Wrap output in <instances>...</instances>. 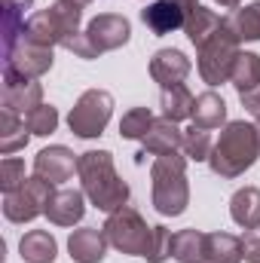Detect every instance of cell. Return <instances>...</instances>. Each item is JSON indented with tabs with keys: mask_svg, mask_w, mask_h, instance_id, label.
Returning <instances> with one entry per match:
<instances>
[{
	"mask_svg": "<svg viewBox=\"0 0 260 263\" xmlns=\"http://www.w3.org/2000/svg\"><path fill=\"white\" fill-rule=\"evenodd\" d=\"M239 59V40L227 31V25L199 49V73L208 86H220L233 77V65Z\"/></svg>",
	"mask_w": 260,
	"mask_h": 263,
	"instance_id": "ba28073f",
	"label": "cell"
},
{
	"mask_svg": "<svg viewBox=\"0 0 260 263\" xmlns=\"http://www.w3.org/2000/svg\"><path fill=\"white\" fill-rule=\"evenodd\" d=\"M150 181H153V208L162 217H178L184 214V208L190 205V184H187V156L175 153H162L156 156L153 168H150Z\"/></svg>",
	"mask_w": 260,
	"mask_h": 263,
	"instance_id": "3957f363",
	"label": "cell"
},
{
	"mask_svg": "<svg viewBox=\"0 0 260 263\" xmlns=\"http://www.w3.org/2000/svg\"><path fill=\"white\" fill-rule=\"evenodd\" d=\"M70 3H77V6H86V3H92V0H70Z\"/></svg>",
	"mask_w": 260,
	"mask_h": 263,
	"instance_id": "74e56055",
	"label": "cell"
},
{
	"mask_svg": "<svg viewBox=\"0 0 260 263\" xmlns=\"http://www.w3.org/2000/svg\"><path fill=\"white\" fill-rule=\"evenodd\" d=\"M224 25H227V31H230L239 43L260 40V0L242 6V9H233V12L224 18Z\"/></svg>",
	"mask_w": 260,
	"mask_h": 263,
	"instance_id": "d6986e66",
	"label": "cell"
},
{
	"mask_svg": "<svg viewBox=\"0 0 260 263\" xmlns=\"http://www.w3.org/2000/svg\"><path fill=\"white\" fill-rule=\"evenodd\" d=\"M227 120V101L217 92H202L193 101V123L202 129H217Z\"/></svg>",
	"mask_w": 260,
	"mask_h": 263,
	"instance_id": "cb8c5ba5",
	"label": "cell"
},
{
	"mask_svg": "<svg viewBox=\"0 0 260 263\" xmlns=\"http://www.w3.org/2000/svg\"><path fill=\"white\" fill-rule=\"evenodd\" d=\"M77 162H80V156H73L67 147L55 144V147H46V150L37 153V159H34V175H40V178H46V181H52V184H62V181H67V178L73 175Z\"/></svg>",
	"mask_w": 260,
	"mask_h": 263,
	"instance_id": "7c38bea8",
	"label": "cell"
},
{
	"mask_svg": "<svg viewBox=\"0 0 260 263\" xmlns=\"http://www.w3.org/2000/svg\"><path fill=\"white\" fill-rule=\"evenodd\" d=\"M190 73V59L181 49H159L150 59V77L165 89V86H181Z\"/></svg>",
	"mask_w": 260,
	"mask_h": 263,
	"instance_id": "9a60e30c",
	"label": "cell"
},
{
	"mask_svg": "<svg viewBox=\"0 0 260 263\" xmlns=\"http://www.w3.org/2000/svg\"><path fill=\"white\" fill-rule=\"evenodd\" d=\"M49 67H52V49L34 46L28 40H18L15 49L3 55V70L6 73H18V77H28V80H40Z\"/></svg>",
	"mask_w": 260,
	"mask_h": 263,
	"instance_id": "30bf717a",
	"label": "cell"
},
{
	"mask_svg": "<svg viewBox=\"0 0 260 263\" xmlns=\"http://www.w3.org/2000/svg\"><path fill=\"white\" fill-rule=\"evenodd\" d=\"M80 15H83V6L70 0H55L49 9H40L28 18L22 40L52 49L55 43H65L67 37L80 34Z\"/></svg>",
	"mask_w": 260,
	"mask_h": 263,
	"instance_id": "277c9868",
	"label": "cell"
},
{
	"mask_svg": "<svg viewBox=\"0 0 260 263\" xmlns=\"http://www.w3.org/2000/svg\"><path fill=\"white\" fill-rule=\"evenodd\" d=\"M230 217L245 227V230H254L260 227V190L257 187H242L236 190L230 199Z\"/></svg>",
	"mask_w": 260,
	"mask_h": 263,
	"instance_id": "ffe728a7",
	"label": "cell"
},
{
	"mask_svg": "<svg viewBox=\"0 0 260 263\" xmlns=\"http://www.w3.org/2000/svg\"><path fill=\"white\" fill-rule=\"evenodd\" d=\"M172 257V233L165 227H153V248L147 254V263H165Z\"/></svg>",
	"mask_w": 260,
	"mask_h": 263,
	"instance_id": "d6a6232c",
	"label": "cell"
},
{
	"mask_svg": "<svg viewBox=\"0 0 260 263\" xmlns=\"http://www.w3.org/2000/svg\"><path fill=\"white\" fill-rule=\"evenodd\" d=\"M211 147H214V141H211V132L202 129V126H190V129L184 132V156L187 159H196V162H202V159H208L211 156Z\"/></svg>",
	"mask_w": 260,
	"mask_h": 263,
	"instance_id": "f1b7e54d",
	"label": "cell"
},
{
	"mask_svg": "<svg viewBox=\"0 0 260 263\" xmlns=\"http://www.w3.org/2000/svg\"><path fill=\"white\" fill-rule=\"evenodd\" d=\"M217 3H220V6H227V9H236L242 0H217Z\"/></svg>",
	"mask_w": 260,
	"mask_h": 263,
	"instance_id": "8d00e7d4",
	"label": "cell"
},
{
	"mask_svg": "<svg viewBox=\"0 0 260 263\" xmlns=\"http://www.w3.org/2000/svg\"><path fill=\"white\" fill-rule=\"evenodd\" d=\"M101 230H104L107 242H110L117 251L147 260V254H150V248H153V227H147L144 217H141L132 205H123V208L110 211Z\"/></svg>",
	"mask_w": 260,
	"mask_h": 263,
	"instance_id": "5b68a950",
	"label": "cell"
},
{
	"mask_svg": "<svg viewBox=\"0 0 260 263\" xmlns=\"http://www.w3.org/2000/svg\"><path fill=\"white\" fill-rule=\"evenodd\" d=\"M242 257L248 263H260V227L248 230L242 236Z\"/></svg>",
	"mask_w": 260,
	"mask_h": 263,
	"instance_id": "836d02e7",
	"label": "cell"
},
{
	"mask_svg": "<svg viewBox=\"0 0 260 263\" xmlns=\"http://www.w3.org/2000/svg\"><path fill=\"white\" fill-rule=\"evenodd\" d=\"M141 144H144V153H141V156H147V153H153V156L175 153V150H181V147H184V132L178 129L172 120H165V117H162V120H156V123H153V129L141 138Z\"/></svg>",
	"mask_w": 260,
	"mask_h": 263,
	"instance_id": "e0dca14e",
	"label": "cell"
},
{
	"mask_svg": "<svg viewBox=\"0 0 260 263\" xmlns=\"http://www.w3.org/2000/svg\"><path fill=\"white\" fill-rule=\"evenodd\" d=\"M110 114H114V95L104 89H89L77 98V104L67 117V126L77 138H98L107 129Z\"/></svg>",
	"mask_w": 260,
	"mask_h": 263,
	"instance_id": "8992f818",
	"label": "cell"
},
{
	"mask_svg": "<svg viewBox=\"0 0 260 263\" xmlns=\"http://www.w3.org/2000/svg\"><path fill=\"white\" fill-rule=\"evenodd\" d=\"M77 175L83 184V193L89 196V202L101 211H117L129 202V184L117 175L114 168V156L107 150H86L80 153L77 162Z\"/></svg>",
	"mask_w": 260,
	"mask_h": 263,
	"instance_id": "6da1fadb",
	"label": "cell"
},
{
	"mask_svg": "<svg viewBox=\"0 0 260 263\" xmlns=\"http://www.w3.org/2000/svg\"><path fill=\"white\" fill-rule=\"evenodd\" d=\"M205 236L202 230H181L172 236V257L178 263H205Z\"/></svg>",
	"mask_w": 260,
	"mask_h": 263,
	"instance_id": "d4e9b609",
	"label": "cell"
},
{
	"mask_svg": "<svg viewBox=\"0 0 260 263\" xmlns=\"http://www.w3.org/2000/svg\"><path fill=\"white\" fill-rule=\"evenodd\" d=\"M18 251H22L25 263H52L55 254H59V245H55V239L46 230H31V233L22 236Z\"/></svg>",
	"mask_w": 260,
	"mask_h": 263,
	"instance_id": "44dd1931",
	"label": "cell"
},
{
	"mask_svg": "<svg viewBox=\"0 0 260 263\" xmlns=\"http://www.w3.org/2000/svg\"><path fill=\"white\" fill-rule=\"evenodd\" d=\"M239 98H242V104H245V107H248V110L257 117V114H260V86L254 89V92H245V95H239Z\"/></svg>",
	"mask_w": 260,
	"mask_h": 263,
	"instance_id": "e575fe53",
	"label": "cell"
},
{
	"mask_svg": "<svg viewBox=\"0 0 260 263\" xmlns=\"http://www.w3.org/2000/svg\"><path fill=\"white\" fill-rule=\"evenodd\" d=\"M52 187H55L52 181L34 175V178H28L18 190L6 193V196H3V214H6V220H12V223H28V220H34L37 214H46L49 199L55 196Z\"/></svg>",
	"mask_w": 260,
	"mask_h": 263,
	"instance_id": "52a82bcc",
	"label": "cell"
},
{
	"mask_svg": "<svg viewBox=\"0 0 260 263\" xmlns=\"http://www.w3.org/2000/svg\"><path fill=\"white\" fill-rule=\"evenodd\" d=\"M129 34H132V25L123 15H117V12L95 15V18L86 25V31H83V37L89 40L95 59H98L101 52H110V49L126 46V43H129Z\"/></svg>",
	"mask_w": 260,
	"mask_h": 263,
	"instance_id": "9c48e42d",
	"label": "cell"
},
{
	"mask_svg": "<svg viewBox=\"0 0 260 263\" xmlns=\"http://www.w3.org/2000/svg\"><path fill=\"white\" fill-rule=\"evenodd\" d=\"M205 263H242V239L230 233L205 236Z\"/></svg>",
	"mask_w": 260,
	"mask_h": 263,
	"instance_id": "603a6c76",
	"label": "cell"
},
{
	"mask_svg": "<svg viewBox=\"0 0 260 263\" xmlns=\"http://www.w3.org/2000/svg\"><path fill=\"white\" fill-rule=\"evenodd\" d=\"M224 28V18L214 12V9H205V6H196L187 12V25H184V31H187V37H190V43H193L196 49H202L217 31Z\"/></svg>",
	"mask_w": 260,
	"mask_h": 263,
	"instance_id": "ac0fdd59",
	"label": "cell"
},
{
	"mask_svg": "<svg viewBox=\"0 0 260 263\" xmlns=\"http://www.w3.org/2000/svg\"><path fill=\"white\" fill-rule=\"evenodd\" d=\"M107 236L104 230H95V227H83V230H73L70 239H67V251H70V260L73 263H101L107 254Z\"/></svg>",
	"mask_w": 260,
	"mask_h": 263,
	"instance_id": "4fadbf2b",
	"label": "cell"
},
{
	"mask_svg": "<svg viewBox=\"0 0 260 263\" xmlns=\"http://www.w3.org/2000/svg\"><path fill=\"white\" fill-rule=\"evenodd\" d=\"M153 123H156V117L147 107H132L129 114L120 120V135L129 138V141H141L147 132L153 129Z\"/></svg>",
	"mask_w": 260,
	"mask_h": 263,
	"instance_id": "f546056e",
	"label": "cell"
},
{
	"mask_svg": "<svg viewBox=\"0 0 260 263\" xmlns=\"http://www.w3.org/2000/svg\"><path fill=\"white\" fill-rule=\"evenodd\" d=\"M83 190H55V196L46 205V217L55 227H73L77 220H83L86 205H83Z\"/></svg>",
	"mask_w": 260,
	"mask_h": 263,
	"instance_id": "2e32d148",
	"label": "cell"
},
{
	"mask_svg": "<svg viewBox=\"0 0 260 263\" xmlns=\"http://www.w3.org/2000/svg\"><path fill=\"white\" fill-rule=\"evenodd\" d=\"M257 153H260L257 126L245 123V120H236V123H227L220 138L214 141L208 165L220 178H239L257 162Z\"/></svg>",
	"mask_w": 260,
	"mask_h": 263,
	"instance_id": "7a4b0ae2",
	"label": "cell"
},
{
	"mask_svg": "<svg viewBox=\"0 0 260 263\" xmlns=\"http://www.w3.org/2000/svg\"><path fill=\"white\" fill-rule=\"evenodd\" d=\"M230 83L236 86L239 95L254 92L260 86V55H254V52H239V59H236V65H233Z\"/></svg>",
	"mask_w": 260,
	"mask_h": 263,
	"instance_id": "83f0119b",
	"label": "cell"
},
{
	"mask_svg": "<svg viewBox=\"0 0 260 263\" xmlns=\"http://www.w3.org/2000/svg\"><path fill=\"white\" fill-rule=\"evenodd\" d=\"M175 3H181V6H184V9H187V12H190V9H196V6H199V3H196V0H175Z\"/></svg>",
	"mask_w": 260,
	"mask_h": 263,
	"instance_id": "d590c367",
	"label": "cell"
},
{
	"mask_svg": "<svg viewBox=\"0 0 260 263\" xmlns=\"http://www.w3.org/2000/svg\"><path fill=\"white\" fill-rule=\"evenodd\" d=\"M141 18L156 37H162V34H172L187 25V9L175 0H153L147 9H141Z\"/></svg>",
	"mask_w": 260,
	"mask_h": 263,
	"instance_id": "5bb4252c",
	"label": "cell"
},
{
	"mask_svg": "<svg viewBox=\"0 0 260 263\" xmlns=\"http://www.w3.org/2000/svg\"><path fill=\"white\" fill-rule=\"evenodd\" d=\"M254 126H257V132H260V114H257V120H254Z\"/></svg>",
	"mask_w": 260,
	"mask_h": 263,
	"instance_id": "f35d334b",
	"label": "cell"
},
{
	"mask_svg": "<svg viewBox=\"0 0 260 263\" xmlns=\"http://www.w3.org/2000/svg\"><path fill=\"white\" fill-rule=\"evenodd\" d=\"M31 3L28 0H3V55L15 49V43L25 34V9Z\"/></svg>",
	"mask_w": 260,
	"mask_h": 263,
	"instance_id": "7402d4cb",
	"label": "cell"
},
{
	"mask_svg": "<svg viewBox=\"0 0 260 263\" xmlns=\"http://www.w3.org/2000/svg\"><path fill=\"white\" fill-rule=\"evenodd\" d=\"M0 104L3 110H12V114H31L34 107L43 104V86L37 80H28V77H18V73H6L3 70V95H0Z\"/></svg>",
	"mask_w": 260,
	"mask_h": 263,
	"instance_id": "8fae6325",
	"label": "cell"
},
{
	"mask_svg": "<svg viewBox=\"0 0 260 263\" xmlns=\"http://www.w3.org/2000/svg\"><path fill=\"white\" fill-rule=\"evenodd\" d=\"M28 135H31V132L25 126V120H18V114L0 110V153H3V156L22 150V147L28 144Z\"/></svg>",
	"mask_w": 260,
	"mask_h": 263,
	"instance_id": "4316f807",
	"label": "cell"
},
{
	"mask_svg": "<svg viewBox=\"0 0 260 263\" xmlns=\"http://www.w3.org/2000/svg\"><path fill=\"white\" fill-rule=\"evenodd\" d=\"M25 120V126L31 135H52V132L59 129V110L52 107V104H40V107H34L31 114H25L22 117Z\"/></svg>",
	"mask_w": 260,
	"mask_h": 263,
	"instance_id": "4dcf8cb0",
	"label": "cell"
},
{
	"mask_svg": "<svg viewBox=\"0 0 260 263\" xmlns=\"http://www.w3.org/2000/svg\"><path fill=\"white\" fill-rule=\"evenodd\" d=\"M28 178H25V162L22 159H3L0 162V187H3V193H12V190H18L22 184H25Z\"/></svg>",
	"mask_w": 260,
	"mask_h": 263,
	"instance_id": "1f68e13d",
	"label": "cell"
},
{
	"mask_svg": "<svg viewBox=\"0 0 260 263\" xmlns=\"http://www.w3.org/2000/svg\"><path fill=\"white\" fill-rule=\"evenodd\" d=\"M193 95L190 89L181 83V86H165L162 95H159V104H162V117L172 120V123H181L187 117H193Z\"/></svg>",
	"mask_w": 260,
	"mask_h": 263,
	"instance_id": "484cf974",
	"label": "cell"
}]
</instances>
